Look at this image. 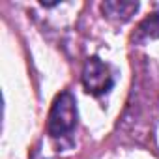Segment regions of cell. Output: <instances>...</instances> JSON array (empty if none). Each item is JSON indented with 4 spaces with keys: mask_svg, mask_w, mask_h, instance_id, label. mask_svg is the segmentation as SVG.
Wrapping results in <instances>:
<instances>
[{
    "mask_svg": "<svg viewBox=\"0 0 159 159\" xmlns=\"http://www.w3.org/2000/svg\"><path fill=\"white\" fill-rule=\"evenodd\" d=\"M77 125V101L69 90H64L56 96L49 118H47V133L52 139H60L69 135Z\"/></svg>",
    "mask_w": 159,
    "mask_h": 159,
    "instance_id": "cell-1",
    "label": "cell"
},
{
    "mask_svg": "<svg viewBox=\"0 0 159 159\" xmlns=\"http://www.w3.org/2000/svg\"><path fill=\"white\" fill-rule=\"evenodd\" d=\"M83 84L92 96H103L114 86V79L109 67L98 56H90L83 67Z\"/></svg>",
    "mask_w": 159,
    "mask_h": 159,
    "instance_id": "cell-2",
    "label": "cell"
},
{
    "mask_svg": "<svg viewBox=\"0 0 159 159\" xmlns=\"http://www.w3.org/2000/svg\"><path fill=\"white\" fill-rule=\"evenodd\" d=\"M137 10H139V2H127V0H107L101 4V11L105 13V17L116 23L129 21Z\"/></svg>",
    "mask_w": 159,
    "mask_h": 159,
    "instance_id": "cell-3",
    "label": "cell"
},
{
    "mask_svg": "<svg viewBox=\"0 0 159 159\" xmlns=\"http://www.w3.org/2000/svg\"><path fill=\"white\" fill-rule=\"evenodd\" d=\"M159 38V11L148 15L135 30L133 39L135 41H146V39H157Z\"/></svg>",
    "mask_w": 159,
    "mask_h": 159,
    "instance_id": "cell-4",
    "label": "cell"
}]
</instances>
